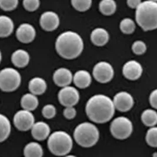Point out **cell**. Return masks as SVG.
<instances>
[{
    "instance_id": "5b68a950",
    "label": "cell",
    "mask_w": 157,
    "mask_h": 157,
    "mask_svg": "<svg viewBox=\"0 0 157 157\" xmlns=\"http://www.w3.org/2000/svg\"><path fill=\"white\" fill-rule=\"evenodd\" d=\"M73 142L71 136L64 131H56L50 135L48 147L55 155H67L71 151Z\"/></svg>"
},
{
    "instance_id": "e575fe53",
    "label": "cell",
    "mask_w": 157,
    "mask_h": 157,
    "mask_svg": "<svg viewBox=\"0 0 157 157\" xmlns=\"http://www.w3.org/2000/svg\"><path fill=\"white\" fill-rule=\"evenodd\" d=\"M149 100L151 105L157 109V89L153 90L150 94Z\"/></svg>"
},
{
    "instance_id": "cb8c5ba5",
    "label": "cell",
    "mask_w": 157,
    "mask_h": 157,
    "mask_svg": "<svg viewBox=\"0 0 157 157\" xmlns=\"http://www.w3.org/2000/svg\"><path fill=\"white\" fill-rule=\"evenodd\" d=\"M141 121L143 124L149 127H154L157 124V112L152 109H147L141 115Z\"/></svg>"
},
{
    "instance_id": "6da1fadb",
    "label": "cell",
    "mask_w": 157,
    "mask_h": 157,
    "mask_svg": "<svg viewBox=\"0 0 157 157\" xmlns=\"http://www.w3.org/2000/svg\"><path fill=\"white\" fill-rule=\"evenodd\" d=\"M113 101L105 95H95L86 104V114L90 120L95 123H105L111 120L115 113Z\"/></svg>"
},
{
    "instance_id": "44dd1931",
    "label": "cell",
    "mask_w": 157,
    "mask_h": 157,
    "mask_svg": "<svg viewBox=\"0 0 157 157\" xmlns=\"http://www.w3.org/2000/svg\"><path fill=\"white\" fill-rule=\"evenodd\" d=\"M13 20L7 16L2 15L0 18V36L5 38L10 36L14 30Z\"/></svg>"
},
{
    "instance_id": "ba28073f",
    "label": "cell",
    "mask_w": 157,
    "mask_h": 157,
    "mask_svg": "<svg viewBox=\"0 0 157 157\" xmlns=\"http://www.w3.org/2000/svg\"><path fill=\"white\" fill-rule=\"evenodd\" d=\"M93 76L98 82L102 84L109 82L113 78L114 70L113 66L107 62L101 61L93 68Z\"/></svg>"
},
{
    "instance_id": "f546056e",
    "label": "cell",
    "mask_w": 157,
    "mask_h": 157,
    "mask_svg": "<svg viewBox=\"0 0 157 157\" xmlns=\"http://www.w3.org/2000/svg\"><path fill=\"white\" fill-rule=\"evenodd\" d=\"M147 50L146 44L143 41L138 40L133 43L132 45V50L136 55H143Z\"/></svg>"
},
{
    "instance_id": "52a82bcc",
    "label": "cell",
    "mask_w": 157,
    "mask_h": 157,
    "mask_svg": "<svg viewBox=\"0 0 157 157\" xmlns=\"http://www.w3.org/2000/svg\"><path fill=\"white\" fill-rule=\"evenodd\" d=\"M110 131L111 134L116 139L125 140L131 135L133 131V125L128 118L120 117L112 121Z\"/></svg>"
},
{
    "instance_id": "9a60e30c",
    "label": "cell",
    "mask_w": 157,
    "mask_h": 157,
    "mask_svg": "<svg viewBox=\"0 0 157 157\" xmlns=\"http://www.w3.org/2000/svg\"><path fill=\"white\" fill-rule=\"evenodd\" d=\"M53 79L57 86L63 88L71 84L73 77L70 70L65 68H60L54 73Z\"/></svg>"
},
{
    "instance_id": "d590c367",
    "label": "cell",
    "mask_w": 157,
    "mask_h": 157,
    "mask_svg": "<svg viewBox=\"0 0 157 157\" xmlns=\"http://www.w3.org/2000/svg\"><path fill=\"white\" fill-rule=\"evenodd\" d=\"M141 0H127V3L129 7L136 8L141 3Z\"/></svg>"
},
{
    "instance_id": "2e32d148",
    "label": "cell",
    "mask_w": 157,
    "mask_h": 157,
    "mask_svg": "<svg viewBox=\"0 0 157 157\" xmlns=\"http://www.w3.org/2000/svg\"><path fill=\"white\" fill-rule=\"evenodd\" d=\"M50 127L44 122H36L31 128L32 136L38 141L45 140L50 136Z\"/></svg>"
},
{
    "instance_id": "ac0fdd59",
    "label": "cell",
    "mask_w": 157,
    "mask_h": 157,
    "mask_svg": "<svg viewBox=\"0 0 157 157\" xmlns=\"http://www.w3.org/2000/svg\"><path fill=\"white\" fill-rule=\"evenodd\" d=\"M74 84L79 88L84 89L90 86L92 79L90 74L86 70H79L73 77Z\"/></svg>"
},
{
    "instance_id": "8fae6325",
    "label": "cell",
    "mask_w": 157,
    "mask_h": 157,
    "mask_svg": "<svg viewBox=\"0 0 157 157\" xmlns=\"http://www.w3.org/2000/svg\"><path fill=\"white\" fill-rule=\"evenodd\" d=\"M115 107L120 112H127L133 107L134 100L129 93L121 91L117 93L114 96Z\"/></svg>"
},
{
    "instance_id": "484cf974",
    "label": "cell",
    "mask_w": 157,
    "mask_h": 157,
    "mask_svg": "<svg viewBox=\"0 0 157 157\" xmlns=\"http://www.w3.org/2000/svg\"><path fill=\"white\" fill-rule=\"evenodd\" d=\"M0 122H1V136L0 141L3 142L6 140L10 136L11 132V124L7 117L3 114L0 116Z\"/></svg>"
},
{
    "instance_id": "d6986e66",
    "label": "cell",
    "mask_w": 157,
    "mask_h": 157,
    "mask_svg": "<svg viewBox=\"0 0 157 157\" xmlns=\"http://www.w3.org/2000/svg\"><path fill=\"white\" fill-rule=\"evenodd\" d=\"M11 61L15 67L18 68H24L29 64V55L25 50H17L12 54Z\"/></svg>"
},
{
    "instance_id": "7a4b0ae2",
    "label": "cell",
    "mask_w": 157,
    "mask_h": 157,
    "mask_svg": "<svg viewBox=\"0 0 157 157\" xmlns=\"http://www.w3.org/2000/svg\"><path fill=\"white\" fill-rule=\"evenodd\" d=\"M56 49L61 57L66 59H73L82 53L84 49L83 40L77 33L68 31L58 36Z\"/></svg>"
},
{
    "instance_id": "1f68e13d",
    "label": "cell",
    "mask_w": 157,
    "mask_h": 157,
    "mask_svg": "<svg viewBox=\"0 0 157 157\" xmlns=\"http://www.w3.org/2000/svg\"><path fill=\"white\" fill-rule=\"evenodd\" d=\"M23 6L24 8L29 12L36 11L40 5V0H23Z\"/></svg>"
},
{
    "instance_id": "277c9868",
    "label": "cell",
    "mask_w": 157,
    "mask_h": 157,
    "mask_svg": "<svg viewBox=\"0 0 157 157\" xmlns=\"http://www.w3.org/2000/svg\"><path fill=\"white\" fill-rule=\"evenodd\" d=\"M74 137L79 145L90 148L95 145L100 138V132L97 127L91 123L83 122L75 128Z\"/></svg>"
},
{
    "instance_id": "9c48e42d",
    "label": "cell",
    "mask_w": 157,
    "mask_h": 157,
    "mask_svg": "<svg viewBox=\"0 0 157 157\" xmlns=\"http://www.w3.org/2000/svg\"><path fill=\"white\" fill-rule=\"evenodd\" d=\"M13 121L17 128L21 131H27L31 129L35 124V118L34 115L26 109L18 111L14 115Z\"/></svg>"
},
{
    "instance_id": "ffe728a7",
    "label": "cell",
    "mask_w": 157,
    "mask_h": 157,
    "mask_svg": "<svg viewBox=\"0 0 157 157\" xmlns=\"http://www.w3.org/2000/svg\"><path fill=\"white\" fill-rule=\"evenodd\" d=\"M29 88L31 93L36 95H39L45 92L47 88V84L44 79L36 77L30 80Z\"/></svg>"
},
{
    "instance_id": "30bf717a",
    "label": "cell",
    "mask_w": 157,
    "mask_h": 157,
    "mask_svg": "<svg viewBox=\"0 0 157 157\" xmlns=\"http://www.w3.org/2000/svg\"><path fill=\"white\" fill-rule=\"evenodd\" d=\"M58 100L61 105L67 107H74L79 100V94L78 90L71 86H67L58 93Z\"/></svg>"
},
{
    "instance_id": "4dcf8cb0",
    "label": "cell",
    "mask_w": 157,
    "mask_h": 157,
    "mask_svg": "<svg viewBox=\"0 0 157 157\" xmlns=\"http://www.w3.org/2000/svg\"><path fill=\"white\" fill-rule=\"evenodd\" d=\"M18 4V0H0V6L4 11H10L15 10Z\"/></svg>"
},
{
    "instance_id": "4316f807",
    "label": "cell",
    "mask_w": 157,
    "mask_h": 157,
    "mask_svg": "<svg viewBox=\"0 0 157 157\" xmlns=\"http://www.w3.org/2000/svg\"><path fill=\"white\" fill-rule=\"evenodd\" d=\"M136 27L135 22L129 18L123 19L120 24L121 31L125 34H132L136 29Z\"/></svg>"
},
{
    "instance_id": "7402d4cb",
    "label": "cell",
    "mask_w": 157,
    "mask_h": 157,
    "mask_svg": "<svg viewBox=\"0 0 157 157\" xmlns=\"http://www.w3.org/2000/svg\"><path fill=\"white\" fill-rule=\"evenodd\" d=\"M39 101L36 95L33 93L24 95L21 100V105L24 109L28 111H34L38 107Z\"/></svg>"
},
{
    "instance_id": "d4e9b609",
    "label": "cell",
    "mask_w": 157,
    "mask_h": 157,
    "mask_svg": "<svg viewBox=\"0 0 157 157\" xmlns=\"http://www.w3.org/2000/svg\"><path fill=\"white\" fill-rule=\"evenodd\" d=\"M100 12L104 15L114 14L117 10V4L114 0H101L99 4Z\"/></svg>"
},
{
    "instance_id": "83f0119b",
    "label": "cell",
    "mask_w": 157,
    "mask_h": 157,
    "mask_svg": "<svg viewBox=\"0 0 157 157\" xmlns=\"http://www.w3.org/2000/svg\"><path fill=\"white\" fill-rule=\"evenodd\" d=\"M145 140L150 147H157V127H152L147 131Z\"/></svg>"
},
{
    "instance_id": "8d00e7d4",
    "label": "cell",
    "mask_w": 157,
    "mask_h": 157,
    "mask_svg": "<svg viewBox=\"0 0 157 157\" xmlns=\"http://www.w3.org/2000/svg\"><path fill=\"white\" fill-rule=\"evenodd\" d=\"M150 1H156V2H157V0H150Z\"/></svg>"
},
{
    "instance_id": "836d02e7",
    "label": "cell",
    "mask_w": 157,
    "mask_h": 157,
    "mask_svg": "<svg viewBox=\"0 0 157 157\" xmlns=\"http://www.w3.org/2000/svg\"><path fill=\"white\" fill-rule=\"evenodd\" d=\"M77 114V111L74 107H67L64 111V115L68 120L74 118Z\"/></svg>"
},
{
    "instance_id": "5bb4252c",
    "label": "cell",
    "mask_w": 157,
    "mask_h": 157,
    "mask_svg": "<svg viewBox=\"0 0 157 157\" xmlns=\"http://www.w3.org/2000/svg\"><path fill=\"white\" fill-rule=\"evenodd\" d=\"M36 36L34 27L28 23L21 24L16 31V36L18 41L24 44L31 43Z\"/></svg>"
},
{
    "instance_id": "e0dca14e",
    "label": "cell",
    "mask_w": 157,
    "mask_h": 157,
    "mask_svg": "<svg viewBox=\"0 0 157 157\" xmlns=\"http://www.w3.org/2000/svg\"><path fill=\"white\" fill-rule=\"evenodd\" d=\"M109 36L107 31L102 28L94 29L91 34L92 43L96 46L105 45L109 41Z\"/></svg>"
},
{
    "instance_id": "f1b7e54d",
    "label": "cell",
    "mask_w": 157,
    "mask_h": 157,
    "mask_svg": "<svg viewBox=\"0 0 157 157\" xmlns=\"http://www.w3.org/2000/svg\"><path fill=\"white\" fill-rule=\"evenodd\" d=\"M71 4L76 10L80 12H84L91 7L92 0H71Z\"/></svg>"
},
{
    "instance_id": "603a6c76",
    "label": "cell",
    "mask_w": 157,
    "mask_h": 157,
    "mask_svg": "<svg viewBox=\"0 0 157 157\" xmlns=\"http://www.w3.org/2000/svg\"><path fill=\"white\" fill-rule=\"evenodd\" d=\"M24 155L27 157H41L43 155L42 147L38 143H29L25 147Z\"/></svg>"
},
{
    "instance_id": "8992f818",
    "label": "cell",
    "mask_w": 157,
    "mask_h": 157,
    "mask_svg": "<svg viewBox=\"0 0 157 157\" xmlns=\"http://www.w3.org/2000/svg\"><path fill=\"white\" fill-rule=\"evenodd\" d=\"M21 82L20 74L13 68H6L0 72V88L4 92L14 91L20 86Z\"/></svg>"
},
{
    "instance_id": "7c38bea8",
    "label": "cell",
    "mask_w": 157,
    "mask_h": 157,
    "mask_svg": "<svg viewBox=\"0 0 157 157\" xmlns=\"http://www.w3.org/2000/svg\"><path fill=\"white\" fill-rule=\"evenodd\" d=\"M143 68L140 63L135 60H131L124 65L122 74L128 79L134 81L140 78L142 75Z\"/></svg>"
},
{
    "instance_id": "4fadbf2b",
    "label": "cell",
    "mask_w": 157,
    "mask_h": 157,
    "mask_svg": "<svg viewBox=\"0 0 157 157\" xmlns=\"http://www.w3.org/2000/svg\"><path fill=\"white\" fill-rule=\"evenodd\" d=\"M40 23L41 28L46 31H52L59 25V18L56 13L46 11L41 15Z\"/></svg>"
},
{
    "instance_id": "d6a6232c",
    "label": "cell",
    "mask_w": 157,
    "mask_h": 157,
    "mask_svg": "<svg viewBox=\"0 0 157 157\" xmlns=\"http://www.w3.org/2000/svg\"><path fill=\"white\" fill-rule=\"evenodd\" d=\"M43 116L47 119H51L56 115V108L51 104L45 105L42 109Z\"/></svg>"
},
{
    "instance_id": "3957f363",
    "label": "cell",
    "mask_w": 157,
    "mask_h": 157,
    "mask_svg": "<svg viewBox=\"0 0 157 157\" xmlns=\"http://www.w3.org/2000/svg\"><path fill=\"white\" fill-rule=\"evenodd\" d=\"M136 21L145 31L157 29V2L147 0L136 8Z\"/></svg>"
}]
</instances>
